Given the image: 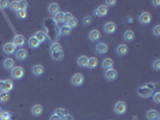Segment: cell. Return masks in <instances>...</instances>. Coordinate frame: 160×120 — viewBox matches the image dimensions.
Wrapping results in <instances>:
<instances>
[{
	"mask_svg": "<svg viewBox=\"0 0 160 120\" xmlns=\"http://www.w3.org/2000/svg\"><path fill=\"white\" fill-rule=\"evenodd\" d=\"M51 57L54 61H62L64 59V50L59 42H53L49 47Z\"/></svg>",
	"mask_w": 160,
	"mask_h": 120,
	"instance_id": "1",
	"label": "cell"
},
{
	"mask_svg": "<svg viewBox=\"0 0 160 120\" xmlns=\"http://www.w3.org/2000/svg\"><path fill=\"white\" fill-rule=\"evenodd\" d=\"M10 72H11L10 75H11V77H12V79L18 80V79H22L23 76H24V68L21 67V66H14Z\"/></svg>",
	"mask_w": 160,
	"mask_h": 120,
	"instance_id": "2",
	"label": "cell"
},
{
	"mask_svg": "<svg viewBox=\"0 0 160 120\" xmlns=\"http://www.w3.org/2000/svg\"><path fill=\"white\" fill-rule=\"evenodd\" d=\"M136 93L142 98H149V97L153 96V91L151 89H148L146 85H143V87H138L137 90H136Z\"/></svg>",
	"mask_w": 160,
	"mask_h": 120,
	"instance_id": "3",
	"label": "cell"
},
{
	"mask_svg": "<svg viewBox=\"0 0 160 120\" xmlns=\"http://www.w3.org/2000/svg\"><path fill=\"white\" fill-rule=\"evenodd\" d=\"M127 109H128V106L124 101H118L116 102L114 105V113L118 114V115H123L127 113Z\"/></svg>",
	"mask_w": 160,
	"mask_h": 120,
	"instance_id": "4",
	"label": "cell"
},
{
	"mask_svg": "<svg viewBox=\"0 0 160 120\" xmlns=\"http://www.w3.org/2000/svg\"><path fill=\"white\" fill-rule=\"evenodd\" d=\"M12 89H13V82H12V79H4V80H0V91L10 93Z\"/></svg>",
	"mask_w": 160,
	"mask_h": 120,
	"instance_id": "5",
	"label": "cell"
},
{
	"mask_svg": "<svg viewBox=\"0 0 160 120\" xmlns=\"http://www.w3.org/2000/svg\"><path fill=\"white\" fill-rule=\"evenodd\" d=\"M95 52L100 55H104L109 52V46L106 42H98L95 46Z\"/></svg>",
	"mask_w": 160,
	"mask_h": 120,
	"instance_id": "6",
	"label": "cell"
},
{
	"mask_svg": "<svg viewBox=\"0 0 160 120\" xmlns=\"http://www.w3.org/2000/svg\"><path fill=\"white\" fill-rule=\"evenodd\" d=\"M117 30V24L114 22H106L104 24V31L106 34H109V35H112V34H114Z\"/></svg>",
	"mask_w": 160,
	"mask_h": 120,
	"instance_id": "7",
	"label": "cell"
},
{
	"mask_svg": "<svg viewBox=\"0 0 160 120\" xmlns=\"http://www.w3.org/2000/svg\"><path fill=\"white\" fill-rule=\"evenodd\" d=\"M83 82H84V77L82 73H75L71 77V84L75 85V87H81Z\"/></svg>",
	"mask_w": 160,
	"mask_h": 120,
	"instance_id": "8",
	"label": "cell"
},
{
	"mask_svg": "<svg viewBox=\"0 0 160 120\" xmlns=\"http://www.w3.org/2000/svg\"><path fill=\"white\" fill-rule=\"evenodd\" d=\"M138 21H140V23H141V24L147 25V24H149V23L152 22V16H151V13H149V12L145 11V12H142V13L140 14Z\"/></svg>",
	"mask_w": 160,
	"mask_h": 120,
	"instance_id": "9",
	"label": "cell"
},
{
	"mask_svg": "<svg viewBox=\"0 0 160 120\" xmlns=\"http://www.w3.org/2000/svg\"><path fill=\"white\" fill-rule=\"evenodd\" d=\"M128 52H129V47H128V45H125V43H120V45H118L117 48H116V53H117L119 57L127 55Z\"/></svg>",
	"mask_w": 160,
	"mask_h": 120,
	"instance_id": "10",
	"label": "cell"
},
{
	"mask_svg": "<svg viewBox=\"0 0 160 120\" xmlns=\"http://www.w3.org/2000/svg\"><path fill=\"white\" fill-rule=\"evenodd\" d=\"M118 77V72L114 68H110V70H106L105 71V78L107 79L109 82H112V80H116Z\"/></svg>",
	"mask_w": 160,
	"mask_h": 120,
	"instance_id": "11",
	"label": "cell"
},
{
	"mask_svg": "<svg viewBox=\"0 0 160 120\" xmlns=\"http://www.w3.org/2000/svg\"><path fill=\"white\" fill-rule=\"evenodd\" d=\"M107 13H109V7L106 5H100L94 11V14L96 17H105V16H107Z\"/></svg>",
	"mask_w": 160,
	"mask_h": 120,
	"instance_id": "12",
	"label": "cell"
},
{
	"mask_svg": "<svg viewBox=\"0 0 160 120\" xmlns=\"http://www.w3.org/2000/svg\"><path fill=\"white\" fill-rule=\"evenodd\" d=\"M16 59L18 61H24L28 59V50L24 48H20L16 52Z\"/></svg>",
	"mask_w": 160,
	"mask_h": 120,
	"instance_id": "13",
	"label": "cell"
},
{
	"mask_svg": "<svg viewBox=\"0 0 160 120\" xmlns=\"http://www.w3.org/2000/svg\"><path fill=\"white\" fill-rule=\"evenodd\" d=\"M100 37H101V34L98 29H93V30L89 31V34H88V39H89V41H92V42L99 41Z\"/></svg>",
	"mask_w": 160,
	"mask_h": 120,
	"instance_id": "14",
	"label": "cell"
},
{
	"mask_svg": "<svg viewBox=\"0 0 160 120\" xmlns=\"http://www.w3.org/2000/svg\"><path fill=\"white\" fill-rule=\"evenodd\" d=\"M3 52L7 55L10 54H13L16 52V46L12 43V42H6L4 46H3Z\"/></svg>",
	"mask_w": 160,
	"mask_h": 120,
	"instance_id": "15",
	"label": "cell"
},
{
	"mask_svg": "<svg viewBox=\"0 0 160 120\" xmlns=\"http://www.w3.org/2000/svg\"><path fill=\"white\" fill-rule=\"evenodd\" d=\"M31 72H33V75H34V76L40 77V76H42V75H43V72H45V68H43V66H42V65L36 64V65H34V66H33V68H31Z\"/></svg>",
	"mask_w": 160,
	"mask_h": 120,
	"instance_id": "16",
	"label": "cell"
},
{
	"mask_svg": "<svg viewBox=\"0 0 160 120\" xmlns=\"http://www.w3.org/2000/svg\"><path fill=\"white\" fill-rule=\"evenodd\" d=\"M47 10H48V13H49V14L56 16L58 12H60V6H59V4H57V3H51V4L48 5Z\"/></svg>",
	"mask_w": 160,
	"mask_h": 120,
	"instance_id": "17",
	"label": "cell"
},
{
	"mask_svg": "<svg viewBox=\"0 0 160 120\" xmlns=\"http://www.w3.org/2000/svg\"><path fill=\"white\" fill-rule=\"evenodd\" d=\"M99 65V60L98 58L95 57H90L88 58V64H87V68H89V70H94V68H96Z\"/></svg>",
	"mask_w": 160,
	"mask_h": 120,
	"instance_id": "18",
	"label": "cell"
},
{
	"mask_svg": "<svg viewBox=\"0 0 160 120\" xmlns=\"http://www.w3.org/2000/svg\"><path fill=\"white\" fill-rule=\"evenodd\" d=\"M146 118H147V120H159L160 119L159 112L156 109H149L146 113Z\"/></svg>",
	"mask_w": 160,
	"mask_h": 120,
	"instance_id": "19",
	"label": "cell"
},
{
	"mask_svg": "<svg viewBox=\"0 0 160 120\" xmlns=\"http://www.w3.org/2000/svg\"><path fill=\"white\" fill-rule=\"evenodd\" d=\"M12 43H13L16 47H21V46H23V45L25 43V37H24L23 35H16V36H13Z\"/></svg>",
	"mask_w": 160,
	"mask_h": 120,
	"instance_id": "20",
	"label": "cell"
},
{
	"mask_svg": "<svg viewBox=\"0 0 160 120\" xmlns=\"http://www.w3.org/2000/svg\"><path fill=\"white\" fill-rule=\"evenodd\" d=\"M34 37L40 43H42V42H46V41H47V35H46V32H45V31H42V30H39V31L35 32Z\"/></svg>",
	"mask_w": 160,
	"mask_h": 120,
	"instance_id": "21",
	"label": "cell"
},
{
	"mask_svg": "<svg viewBox=\"0 0 160 120\" xmlns=\"http://www.w3.org/2000/svg\"><path fill=\"white\" fill-rule=\"evenodd\" d=\"M102 65V68H105V71L106 70H110V68H113V65H114V61L111 59V58H105L101 63Z\"/></svg>",
	"mask_w": 160,
	"mask_h": 120,
	"instance_id": "22",
	"label": "cell"
},
{
	"mask_svg": "<svg viewBox=\"0 0 160 120\" xmlns=\"http://www.w3.org/2000/svg\"><path fill=\"white\" fill-rule=\"evenodd\" d=\"M123 39L125 40L127 42H131V41H134L135 40V32L132 31V30H125L124 31V34H123Z\"/></svg>",
	"mask_w": 160,
	"mask_h": 120,
	"instance_id": "23",
	"label": "cell"
},
{
	"mask_svg": "<svg viewBox=\"0 0 160 120\" xmlns=\"http://www.w3.org/2000/svg\"><path fill=\"white\" fill-rule=\"evenodd\" d=\"M43 113V107L41 105H34L31 107V114L34 116H40Z\"/></svg>",
	"mask_w": 160,
	"mask_h": 120,
	"instance_id": "24",
	"label": "cell"
},
{
	"mask_svg": "<svg viewBox=\"0 0 160 120\" xmlns=\"http://www.w3.org/2000/svg\"><path fill=\"white\" fill-rule=\"evenodd\" d=\"M3 66H4V68H6V70L11 71L12 68L14 67V60L11 59V58H6V59L3 61Z\"/></svg>",
	"mask_w": 160,
	"mask_h": 120,
	"instance_id": "25",
	"label": "cell"
},
{
	"mask_svg": "<svg viewBox=\"0 0 160 120\" xmlns=\"http://www.w3.org/2000/svg\"><path fill=\"white\" fill-rule=\"evenodd\" d=\"M71 30L66 24L65 25H63V27H59V35L60 36H69L70 34H71Z\"/></svg>",
	"mask_w": 160,
	"mask_h": 120,
	"instance_id": "26",
	"label": "cell"
},
{
	"mask_svg": "<svg viewBox=\"0 0 160 120\" xmlns=\"http://www.w3.org/2000/svg\"><path fill=\"white\" fill-rule=\"evenodd\" d=\"M77 65L80 66V67H87V64H88V57H85V55H81V57H78L77 58Z\"/></svg>",
	"mask_w": 160,
	"mask_h": 120,
	"instance_id": "27",
	"label": "cell"
},
{
	"mask_svg": "<svg viewBox=\"0 0 160 120\" xmlns=\"http://www.w3.org/2000/svg\"><path fill=\"white\" fill-rule=\"evenodd\" d=\"M28 45H29V47H30V48H39L41 43H40L36 39H35L34 36H31V37L28 40Z\"/></svg>",
	"mask_w": 160,
	"mask_h": 120,
	"instance_id": "28",
	"label": "cell"
},
{
	"mask_svg": "<svg viewBox=\"0 0 160 120\" xmlns=\"http://www.w3.org/2000/svg\"><path fill=\"white\" fill-rule=\"evenodd\" d=\"M53 19H54L56 23L60 24V23H64V12H58L56 16H53Z\"/></svg>",
	"mask_w": 160,
	"mask_h": 120,
	"instance_id": "29",
	"label": "cell"
},
{
	"mask_svg": "<svg viewBox=\"0 0 160 120\" xmlns=\"http://www.w3.org/2000/svg\"><path fill=\"white\" fill-rule=\"evenodd\" d=\"M66 25L72 30V29H75V28H77V25H78V19L77 18H75V17H72L67 23H66Z\"/></svg>",
	"mask_w": 160,
	"mask_h": 120,
	"instance_id": "30",
	"label": "cell"
},
{
	"mask_svg": "<svg viewBox=\"0 0 160 120\" xmlns=\"http://www.w3.org/2000/svg\"><path fill=\"white\" fill-rule=\"evenodd\" d=\"M9 7H10L11 11L17 12V11L20 10V3H18V1H11L10 5H9Z\"/></svg>",
	"mask_w": 160,
	"mask_h": 120,
	"instance_id": "31",
	"label": "cell"
},
{
	"mask_svg": "<svg viewBox=\"0 0 160 120\" xmlns=\"http://www.w3.org/2000/svg\"><path fill=\"white\" fill-rule=\"evenodd\" d=\"M10 100V94L5 91H0V102H6Z\"/></svg>",
	"mask_w": 160,
	"mask_h": 120,
	"instance_id": "32",
	"label": "cell"
},
{
	"mask_svg": "<svg viewBox=\"0 0 160 120\" xmlns=\"http://www.w3.org/2000/svg\"><path fill=\"white\" fill-rule=\"evenodd\" d=\"M16 14H17V17H18L20 19H24V18H27V16H28L27 10H18L16 12Z\"/></svg>",
	"mask_w": 160,
	"mask_h": 120,
	"instance_id": "33",
	"label": "cell"
},
{
	"mask_svg": "<svg viewBox=\"0 0 160 120\" xmlns=\"http://www.w3.org/2000/svg\"><path fill=\"white\" fill-rule=\"evenodd\" d=\"M92 22H93V18L90 16H85V17H83V19H82V24L83 25H90Z\"/></svg>",
	"mask_w": 160,
	"mask_h": 120,
	"instance_id": "34",
	"label": "cell"
},
{
	"mask_svg": "<svg viewBox=\"0 0 160 120\" xmlns=\"http://www.w3.org/2000/svg\"><path fill=\"white\" fill-rule=\"evenodd\" d=\"M66 113H67V112H66L64 108H60V107H59V108H57V109L54 111V114H56V115H58L59 118H63Z\"/></svg>",
	"mask_w": 160,
	"mask_h": 120,
	"instance_id": "35",
	"label": "cell"
},
{
	"mask_svg": "<svg viewBox=\"0 0 160 120\" xmlns=\"http://www.w3.org/2000/svg\"><path fill=\"white\" fill-rule=\"evenodd\" d=\"M152 67L155 71H160V59H155L153 61V64H152Z\"/></svg>",
	"mask_w": 160,
	"mask_h": 120,
	"instance_id": "36",
	"label": "cell"
},
{
	"mask_svg": "<svg viewBox=\"0 0 160 120\" xmlns=\"http://www.w3.org/2000/svg\"><path fill=\"white\" fill-rule=\"evenodd\" d=\"M153 101H154V103H160V93L159 91H155L153 93Z\"/></svg>",
	"mask_w": 160,
	"mask_h": 120,
	"instance_id": "37",
	"label": "cell"
},
{
	"mask_svg": "<svg viewBox=\"0 0 160 120\" xmlns=\"http://www.w3.org/2000/svg\"><path fill=\"white\" fill-rule=\"evenodd\" d=\"M72 17H74V16L71 14L70 12H64V23H67L71 18H72Z\"/></svg>",
	"mask_w": 160,
	"mask_h": 120,
	"instance_id": "38",
	"label": "cell"
},
{
	"mask_svg": "<svg viewBox=\"0 0 160 120\" xmlns=\"http://www.w3.org/2000/svg\"><path fill=\"white\" fill-rule=\"evenodd\" d=\"M153 34H154V36H156V37L160 36V25L159 24L153 28Z\"/></svg>",
	"mask_w": 160,
	"mask_h": 120,
	"instance_id": "39",
	"label": "cell"
},
{
	"mask_svg": "<svg viewBox=\"0 0 160 120\" xmlns=\"http://www.w3.org/2000/svg\"><path fill=\"white\" fill-rule=\"evenodd\" d=\"M10 3L7 1V0H0V9H6L9 7Z\"/></svg>",
	"mask_w": 160,
	"mask_h": 120,
	"instance_id": "40",
	"label": "cell"
},
{
	"mask_svg": "<svg viewBox=\"0 0 160 120\" xmlns=\"http://www.w3.org/2000/svg\"><path fill=\"white\" fill-rule=\"evenodd\" d=\"M20 3V10H27L28 7V3L24 1V0H22V1H18Z\"/></svg>",
	"mask_w": 160,
	"mask_h": 120,
	"instance_id": "41",
	"label": "cell"
},
{
	"mask_svg": "<svg viewBox=\"0 0 160 120\" xmlns=\"http://www.w3.org/2000/svg\"><path fill=\"white\" fill-rule=\"evenodd\" d=\"M62 120H75V118H74V115H71V114L66 113V114L62 118Z\"/></svg>",
	"mask_w": 160,
	"mask_h": 120,
	"instance_id": "42",
	"label": "cell"
},
{
	"mask_svg": "<svg viewBox=\"0 0 160 120\" xmlns=\"http://www.w3.org/2000/svg\"><path fill=\"white\" fill-rule=\"evenodd\" d=\"M116 4H117V1H116V0H107V1H106L104 5H106V6L109 7V6H114Z\"/></svg>",
	"mask_w": 160,
	"mask_h": 120,
	"instance_id": "43",
	"label": "cell"
},
{
	"mask_svg": "<svg viewBox=\"0 0 160 120\" xmlns=\"http://www.w3.org/2000/svg\"><path fill=\"white\" fill-rule=\"evenodd\" d=\"M146 87H147L148 89H151V90L154 93V90H155V88H156V85H155L154 83H149V84H147V85H146Z\"/></svg>",
	"mask_w": 160,
	"mask_h": 120,
	"instance_id": "44",
	"label": "cell"
},
{
	"mask_svg": "<svg viewBox=\"0 0 160 120\" xmlns=\"http://www.w3.org/2000/svg\"><path fill=\"white\" fill-rule=\"evenodd\" d=\"M49 120H62V118H59L58 115H56L54 113H53V114L49 116Z\"/></svg>",
	"mask_w": 160,
	"mask_h": 120,
	"instance_id": "45",
	"label": "cell"
},
{
	"mask_svg": "<svg viewBox=\"0 0 160 120\" xmlns=\"http://www.w3.org/2000/svg\"><path fill=\"white\" fill-rule=\"evenodd\" d=\"M153 5H154V6H159V5H160V1L155 0V1H153Z\"/></svg>",
	"mask_w": 160,
	"mask_h": 120,
	"instance_id": "46",
	"label": "cell"
},
{
	"mask_svg": "<svg viewBox=\"0 0 160 120\" xmlns=\"http://www.w3.org/2000/svg\"><path fill=\"white\" fill-rule=\"evenodd\" d=\"M159 120H160V119H159Z\"/></svg>",
	"mask_w": 160,
	"mask_h": 120,
	"instance_id": "47",
	"label": "cell"
}]
</instances>
